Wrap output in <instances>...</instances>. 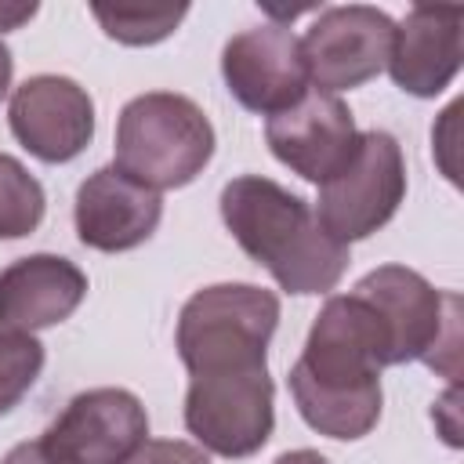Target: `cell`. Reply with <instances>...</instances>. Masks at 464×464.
I'll return each instance as SVG.
<instances>
[{
	"label": "cell",
	"instance_id": "obj_15",
	"mask_svg": "<svg viewBox=\"0 0 464 464\" xmlns=\"http://www.w3.org/2000/svg\"><path fill=\"white\" fill-rule=\"evenodd\" d=\"M87 297V276L62 254H29L0 268V326L47 330L65 323Z\"/></svg>",
	"mask_w": 464,
	"mask_h": 464
},
{
	"label": "cell",
	"instance_id": "obj_1",
	"mask_svg": "<svg viewBox=\"0 0 464 464\" xmlns=\"http://www.w3.org/2000/svg\"><path fill=\"white\" fill-rule=\"evenodd\" d=\"M384 366H392L388 330L373 304L352 290L326 297L286 384L312 431L352 442L381 420Z\"/></svg>",
	"mask_w": 464,
	"mask_h": 464
},
{
	"label": "cell",
	"instance_id": "obj_10",
	"mask_svg": "<svg viewBox=\"0 0 464 464\" xmlns=\"http://www.w3.org/2000/svg\"><path fill=\"white\" fill-rule=\"evenodd\" d=\"M221 76L228 94L261 116H276L308 94V69L301 40L283 22H265L236 33L221 51Z\"/></svg>",
	"mask_w": 464,
	"mask_h": 464
},
{
	"label": "cell",
	"instance_id": "obj_23",
	"mask_svg": "<svg viewBox=\"0 0 464 464\" xmlns=\"http://www.w3.org/2000/svg\"><path fill=\"white\" fill-rule=\"evenodd\" d=\"M11 76H14V58H11L7 44H0V102H4L7 87H11Z\"/></svg>",
	"mask_w": 464,
	"mask_h": 464
},
{
	"label": "cell",
	"instance_id": "obj_16",
	"mask_svg": "<svg viewBox=\"0 0 464 464\" xmlns=\"http://www.w3.org/2000/svg\"><path fill=\"white\" fill-rule=\"evenodd\" d=\"M91 14L98 18V25L105 29L109 40L127 44V47H149L167 40L181 18L188 14V4H167V7H145V4H94Z\"/></svg>",
	"mask_w": 464,
	"mask_h": 464
},
{
	"label": "cell",
	"instance_id": "obj_12",
	"mask_svg": "<svg viewBox=\"0 0 464 464\" xmlns=\"http://www.w3.org/2000/svg\"><path fill=\"white\" fill-rule=\"evenodd\" d=\"M265 141L283 167H290L297 178L312 185H323L330 174L344 167L359 141V130L352 109L337 94L308 91L290 109L268 116Z\"/></svg>",
	"mask_w": 464,
	"mask_h": 464
},
{
	"label": "cell",
	"instance_id": "obj_9",
	"mask_svg": "<svg viewBox=\"0 0 464 464\" xmlns=\"http://www.w3.org/2000/svg\"><path fill=\"white\" fill-rule=\"evenodd\" d=\"M395 22L370 4L326 7L301 36V58L315 91L337 94L373 80L392 54Z\"/></svg>",
	"mask_w": 464,
	"mask_h": 464
},
{
	"label": "cell",
	"instance_id": "obj_5",
	"mask_svg": "<svg viewBox=\"0 0 464 464\" xmlns=\"http://www.w3.org/2000/svg\"><path fill=\"white\" fill-rule=\"evenodd\" d=\"M352 290L366 297L381 315L392 341V366L428 362L446 377L457 373V348H460L457 294L435 290L420 272L406 265H381L366 272Z\"/></svg>",
	"mask_w": 464,
	"mask_h": 464
},
{
	"label": "cell",
	"instance_id": "obj_22",
	"mask_svg": "<svg viewBox=\"0 0 464 464\" xmlns=\"http://www.w3.org/2000/svg\"><path fill=\"white\" fill-rule=\"evenodd\" d=\"M272 464H330V460L315 450H290V453H279Z\"/></svg>",
	"mask_w": 464,
	"mask_h": 464
},
{
	"label": "cell",
	"instance_id": "obj_2",
	"mask_svg": "<svg viewBox=\"0 0 464 464\" xmlns=\"http://www.w3.org/2000/svg\"><path fill=\"white\" fill-rule=\"evenodd\" d=\"M221 221L243 254L297 297L330 294L352 261L301 196L261 174H239L221 188Z\"/></svg>",
	"mask_w": 464,
	"mask_h": 464
},
{
	"label": "cell",
	"instance_id": "obj_13",
	"mask_svg": "<svg viewBox=\"0 0 464 464\" xmlns=\"http://www.w3.org/2000/svg\"><path fill=\"white\" fill-rule=\"evenodd\" d=\"M464 62V7L417 4L395 25L388 72L399 91L413 98L442 94Z\"/></svg>",
	"mask_w": 464,
	"mask_h": 464
},
{
	"label": "cell",
	"instance_id": "obj_19",
	"mask_svg": "<svg viewBox=\"0 0 464 464\" xmlns=\"http://www.w3.org/2000/svg\"><path fill=\"white\" fill-rule=\"evenodd\" d=\"M127 464H210L207 450L181 439H145Z\"/></svg>",
	"mask_w": 464,
	"mask_h": 464
},
{
	"label": "cell",
	"instance_id": "obj_14",
	"mask_svg": "<svg viewBox=\"0 0 464 464\" xmlns=\"http://www.w3.org/2000/svg\"><path fill=\"white\" fill-rule=\"evenodd\" d=\"M160 218H163L160 192L138 185L112 163L98 167L76 188L72 221H76L80 243L91 250H102V254L134 250L156 232Z\"/></svg>",
	"mask_w": 464,
	"mask_h": 464
},
{
	"label": "cell",
	"instance_id": "obj_21",
	"mask_svg": "<svg viewBox=\"0 0 464 464\" xmlns=\"http://www.w3.org/2000/svg\"><path fill=\"white\" fill-rule=\"evenodd\" d=\"M36 14V4H0V33L18 29L22 22H29Z\"/></svg>",
	"mask_w": 464,
	"mask_h": 464
},
{
	"label": "cell",
	"instance_id": "obj_18",
	"mask_svg": "<svg viewBox=\"0 0 464 464\" xmlns=\"http://www.w3.org/2000/svg\"><path fill=\"white\" fill-rule=\"evenodd\" d=\"M44 359L47 352L33 334L0 326V417L11 413L29 395V388L44 370Z\"/></svg>",
	"mask_w": 464,
	"mask_h": 464
},
{
	"label": "cell",
	"instance_id": "obj_20",
	"mask_svg": "<svg viewBox=\"0 0 464 464\" xmlns=\"http://www.w3.org/2000/svg\"><path fill=\"white\" fill-rule=\"evenodd\" d=\"M0 464H51V457L44 453L40 439H33V442H18V446H11L7 457H4Z\"/></svg>",
	"mask_w": 464,
	"mask_h": 464
},
{
	"label": "cell",
	"instance_id": "obj_4",
	"mask_svg": "<svg viewBox=\"0 0 464 464\" xmlns=\"http://www.w3.org/2000/svg\"><path fill=\"white\" fill-rule=\"evenodd\" d=\"M279 326V297L254 283H214L196 290L178 315V355L188 377L268 366Z\"/></svg>",
	"mask_w": 464,
	"mask_h": 464
},
{
	"label": "cell",
	"instance_id": "obj_8",
	"mask_svg": "<svg viewBox=\"0 0 464 464\" xmlns=\"http://www.w3.org/2000/svg\"><path fill=\"white\" fill-rule=\"evenodd\" d=\"M149 435V413L127 388H87L44 428L51 464H127Z\"/></svg>",
	"mask_w": 464,
	"mask_h": 464
},
{
	"label": "cell",
	"instance_id": "obj_6",
	"mask_svg": "<svg viewBox=\"0 0 464 464\" xmlns=\"http://www.w3.org/2000/svg\"><path fill=\"white\" fill-rule=\"evenodd\" d=\"M406 199L402 145L388 130H359L344 167L319 185L315 218L337 243H355L384 228Z\"/></svg>",
	"mask_w": 464,
	"mask_h": 464
},
{
	"label": "cell",
	"instance_id": "obj_3",
	"mask_svg": "<svg viewBox=\"0 0 464 464\" xmlns=\"http://www.w3.org/2000/svg\"><path fill=\"white\" fill-rule=\"evenodd\" d=\"M214 145V127L192 98L149 91L120 109L112 167L152 192H167L196 181L210 163Z\"/></svg>",
	"mask_w": 464,
	"mask_h": 464
},
{
	"label": "cell",
	"instance_id": "obj_7",
	"mask_svg": "<svg viewBox=\"0 0 464 464\" xmlns=\"http://www.w3.org/2000/svg\"><path fill=\"white\" fill-rule=\"evenodd\" d=\"M276 384L268 366L236 373H199L185 392V428L199 450L239 460L254 457L276 428Z\"/></svg>",
	"mask_w": 464,
	"mask_h": 464
},
{
	"label": "cell",
	"instance_id": "obj_11",
	"mask_svg": "<svg viewBox=\"0 0 464 464\" xmlns=\"http://www.w3.org/2000/svg\"><path fill=\"white\" fill-rule=\"evenodd\" d=\"M7 123L18 145L36 160L69 163L94 138V102L76 80L40 72L14 87Z\"/></svg>",
	"mask_w": 464,
	"mask_h": 464
},
{
	"label": "cell",
	"instance_id": "obj_17",
	"mask_svg": "<svg viewBox=\"0 0 464 464\" xmlns=\"http://www.w3.org/2000/svg\"><path fill=\"white\" fill-rule=\"evenodd\" d=\"M44 185L25 170L22 160L0 152V239L33 236L44 221Z\"/></svg>",
	"mask_w": 464,
	"mask_h": 464
}]
</instances>
